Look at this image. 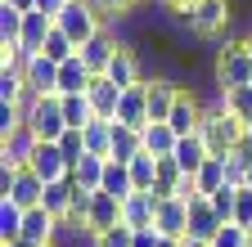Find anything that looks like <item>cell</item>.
<instances>
[{"label":"cell","mask_w":252,"mask_h":247,"mask_svg":"<svg viewBox=\"0 0 252 247\" xmlns=\"http://www.w3.org/2000/svg\"><path fill=\"white\" fill-rule=\"evenodd\" d=\"M140 153H144V131L113 121V162H131V158H140Z\"/></svg>","instance_id":"cell-22"},{"label":"cell","mask_w":252,"mask_h":247,"mask_svg":"<svg viewBox=\"0 0 252 247\" xmlns=\"http://www.w3.org/2000/svg\"><path fill=\"white\" fill-rule=\"evenodd\" d=\"M90 81H94V72L86 68L81 54H72L68 63H59V95H86Z\"/></svg>","instance_id":"cell-17"},{"label":"cell","mask_w":252,"mask_h":247,"mask_svg":"<svg viewBox=\"0 0 252 247\" xmlns=\"http://www.w3.org/2000/svg\"><path fill=\"white\" fill-rule=\"evenodd\" d=\"M158 247H185L180 238H162V243H158Z\"/></svg>","instance_id":"cell-43"},{"label":"cell","mask_w":252,"mask_h":247,"mask_svg":"<svg viewBox=\"0 0 252 247\" xmlns=\"http://www.w3.org/2000/svg\"><path fill=\"white\" fill-rule=\"evenodd\" d=\"M248 144H252V126H248Z\"/></svg>","instance_id":"cell-47"},{"label":"cell","mask_w":252,"mask_h":247,"mask_svg":"<svg viewBox=\"0 0 252 247\" xmlns=\"http://www.w3.org/2000/svg\"><path fill=\"white\" fill-rule=\"evenodd\" d=\"M113 121H122V126H135V131L149 126V95H144V81L131 85V90H122V104H117V117H113Z\"/></svg>","instance_id":"cell-12"},{"label":"cell","mask_w":252,"mask_h":247,"mask_svg":"<svg viewBox=\"0 0 252 247\" xmlns=\"http://www.w3.org/2000/svg\"><path fill=\"white\" fill-rule=\"evenodd\" d=\"M63 5H68V0H36V9H41V14H50V18H59V9H63Z\"/></svg>","instance_id":"cell-41"},{"label":"cell","mask_w":252,"mask_h":247,"mask_svg":"<svg viewBox=\"0 0 252 247\" xmlns=\"http://www.w3.org/2000/svg\"><path fill=\"white\" fill-rule=\"evenodd\" d=\"M99 189H104V193H113L117 202H126V198L135 193V184H131V166L108 158V166H104V184H99Z\"/></svg>","instance_id":"cell-23"},{"label":"cell","mask_w":252,"mask_h":247,"mask_svg":"<svg viewBox=\"0 0 252 247\" xmlns=\"http://www.w3.org/2000/svg\"><path fill=\"white\" fill-rule=\"evenodd\" d=\"M36 144H41V139L32 135V131H27V121H23L14 135L0 139V166H27V162H32V153H36Z\"/></svg>","instance_id":"cell-9"},{"label":"cell","mask_w":252,"mask_h":247,"mask_svg":"<svg viewBox=\"0 0 252 247\" xmlns=\"http://www.w3.org/2000/svg\"><path fill=\"white\" fill-rule=\"evenodd\" d=\"M117 50H122V36L113 32V27H104V32H99V36H90V41H86V45H81L77 54L86 58V68H90L94 77H104V72H108V63H113V54H117Z\"/></svg>","instance_id":"cell-6"},{"label":"cell","mask_w":252,"mask_h":247,"mask_svg":"<svg viewBox=\"0 0 252 247\" xmlns=\"http://www.w3.org/2000/svg\"><path fill=\"white\" fill-rule=\"evenodd\" d=\"M212 247H252V234L230 220V225H220V234L212 238Z\"/></svg>","instance_id":"cell-37"},{"label":"cell","mask_w":252,"mask_h":247,"mask_svg":"<svg viewBox=\"0 0 252 247\" xmlns=\"http://www.w3.org/2000/svg\"><path fill=\"white\" fill-rule=\"evenodd\" d=\"M23 121H27V131L36 135L41 144H59V139H63V131H68L59 95H32V104L23 108Z\"/></svg>","instance_id":"cell-1"},{"label":"cell","mask_w":252,"mask_h":247,"mask_svg":"<svg viewBox=\"0 0 252 247\" xmlns=\"http://www.w3.org/2000/svg\"><path fill=\"white\" fill-rule=\"evenodd\" d=\"M23 81L32 95H59V63H50L45 54H32V63L23 68Z\"/></svg>","instance_id":"cell-11"},{"label":"cell","mask_w":252,"mask_h":247,"mask_svg":"<svg viewBox=\"0 0 252 247\" xmlns=\"http://www.w3.org/2000/svg\"><path fill=\"white\" fill-rule=\"evenodd\" d=\"M117 225H122V202L99 189V193H94V207H90L86 229H90V234H104V229H117Z\"/></svg>","instance_id":"cell-19"},{"label":"cell","mask_w":252,"mask_h":247,"mask_svg":"<svg viewBox=\"0 0 252 247\" xmlns=\"http://www.w3.org/2000/svg\"><path fill=\"white\" fill-rule=\"evenodd\" d=\"M50 247H59V243H50Z\"/></svg>","instance_id":"cell-49"},{"label":"cell","mask_w":252,"mask_h":247,"mask_svg":"<svg viewBox=\"0 0 252 247\" xmlns=\"http://www.w3.org/2000/svg\"><path fill=\"white\" fill-rule=\"evenodd\" d=\"M234 225L252 229V189H239V202H234Z\"/></svg>","instance_id":"cell-39"},{"label":"cell","mask_w":252,"mask_h":247,"mask_svg":"<svg viewBox=\"0 0 252 247\" xmlns=\"http://www.w3.org/2000/svg\"><path fill=\"white\" fill-rule=\"evenodd\" d=\"M207 112V108H203ZM198 135L207 139V148H212V158H230V153L243 144V135H248V126L234 117V112H207L203 117V126H198Z\"/></svg>","instance_id":"cell-4"},{"label":"cell","mask_w":252,"mask_h":247,"mask_svg":"<svg viewBox=\"0 0 252 247\" xmlns=\"http://www.w3.org/2000/svg\"><path fill=\"white\" fill-rule=\"evenodd\" d=\"M54 234H59V216H50L45 207L23 211V243H32V247H50Z\"/></svg>","instance_id":"cell-10"},{"label":"cell","mask_w":252,"mask_h":247,"mask_svg":"<svg viewBox=\"0 0 252 247\" xmlns=\"http://www.w3.org/2000/svg\"><path fill=\"white\" fill-rule=\"evenodd\" d=\"M104 166H108V158H94V153H86V158L72 166V184H77V189H99V184H104Z\"/></svg>","instance_id":"cell-25"},{"label":"cell","mask_w":252,"mask_h":247,"mask_svg":"<svg viewBox=\"0 0 252 247\" xmlns=\"http://www.w3.org/2000/svg\"><path fill=\"white\" fill-rule=\"evenodd\" d=\"M23 238V207H14L9 198H0V247Z\"/></svg>","instance_id":"cell-29"},{"label":"cell","mask_w":252,"mask_h":247,"mask_svg":"<svg viewBox=\"0 0 252 247\" xmlns=\"http://www.w3.org/2000/svg\"><path fill=\"white\" fill-rule=\"evenodd\" d=\"M225 108L243 121V126H252V85H234V90H225Z\"/></svg>","instance_id":"cell-32"},{"label":"cell","mask_w":252,"mask_h":247,"mask_svg":"<svg viewBox=\"0 0 252 247\" xmlns=\"http://www.w3.org/2000/svg\"><path fill=\"white\" fill-rule=\"evenodd\" d=\"M41 198H45V180L32 171V166H18L14 189H9V202L23 207V211H32V207H41Z\"/></svg>","instance_id":"cell-14"},{"label":"cell","mask_w":252,"mask_h":247,"mask_svg":"<svg viewBox=\"0 0 252 247\" xmlns=\"http://www.w3.org/2000/svg\"><path fill=\"white\" fill-rule=\"evenodd\" d=\"M5 5H14V9H23V14H27V9H36V0H5Z\"/></svg>","instance_id":"cell-42"},{"label":"cell","mask_w":252,"mask_h":247,"mask_svg":"<svg viewBox=\"0 0 252 247\" xmlns=\"http://www.w3.org/2000/svg\"><path fill=\"white\" fill-rule=\"evenodd\" d=\"M54 32V18L50 14H41V9H27V18H23V50L27 54H41V45H45V36Z\"/></svg>","instance_id":"cell-20"},{"label":"cell","mask_w":252,"mask_h":247,"mask_svg":"<svg viewBox=\"0 0 252 247\" xmlns=\"http://www.w3.org/2000/svg\"><path fill=\"white\" fill-rule=\"evenodd\" d=\"M86 153H94V158H113V121L94 117L90 126H86Z\"/></svg>","instance_id":"cell-27"},{"label":"cell","mask_w":252,"mask_h":247,"mask_svg":"<svg viewBox=\"0 0 252 247\" xmlns=\"http://www.w3.org/2000/svg\"><path fill=\"white\" fill-rule=\"evenodd\" d=\"M220 225H225V220L212 211V202H207V198L189 202V238H194V243H207V247H212V238L220 234Z\"/></svg>","instance_id":"cell-13"},{"label":"cell","mask_w":252,"mask_h":247,"mask_svg":"<svg viewBox=\"0 0 252 247\" xmlns=\"http://www.w3.org/2000/svg\"><path fill=\"white\" fill-rule=\"evenodd\" d=\"M59 104H63V121H68L72 131H86L90 121H94V104H90V95H59Z\"/></svg>","instance_id":"cell-24"},{"label":"cell","mask_w":252,"mask_h":247,"mask_svg":"<svg viewBox=\"0 0 252 247\" xmlns=\"http://www.w3.org/2000/svg\"><path fill=\"white\" fill-rule=\"evenodd\" d=\"M86 95H90V104H94V117H99V121H113V117H117V104H122V85H113L108 77H94Z\"/></svg>","instance_id":"cell-18"},{"label":"cell","mask_w":252,"mask_h":247,"mask_svg":"<svg viewBox=\"0 0 252 247\" xmlns=\"http://www.w3.org/2000/svg\"><path fill=\"white\" fill-rule=\"evenodd\" d=\"M194 180H198V193H203V198H212L216 189H225V184H230V180H225V158H207Z\"/></svg>","instance_id":"cell-28"},{"label":"cell","mask_w":252,"mask_h":247,"mask_svg":"<svg viewBox=\"0 0 252 247\" xmlns=\"http://www.w3.org/2000/svg\"><path fill=\"white\" fill-rule=\"evenodd\" d=\"M140 5H153V0H140Z\"/></svg>","instance_id":"cell-48"},{"label":"cell","mask_w":252,"mask_h":247,"mask_svg":"<svg viewBox=\"0 0 252 247\" xmlns=\"http://www.w3.org/2000/svg\"><path fill=\"white\" fill-rule=\"evenodd\" d=\"M54 27H59V32H63V36H68V41H72L77 50H81V45H86L90 36H99V32H104V27H108V23L99 18V9H94V5H90V0H68V5H63V9H59V18H54Z\"/></svg>","instance_id":"cell-3"},{"label":"cell","mask_w":252,"mask_h":247,"mask_svg":"<svg viewBox=\"0 0 252 247\" xmlns=\"http://www.w3.org/2000/svg\"><path fill=\"white\" fill-rule=\"evenodd\" d=\"M23 9H14V5H5L0 0V45H14V41H23Z\"/></svg>","instance_id":"cell-31"},{"label":"cell","mask_w":252,"mask_h":247,"mask_svg":"<svg viewBox=\"0 0 252 247\" xmlns=\"http://www.w3.org/2000/svg\"><path fill=\"white\" fill-rule=\"evenodd\" d=\"M171 158H176V166H180L185 175H198V171H203V162L212 158V148H207V139H203V135H185V139L176 144Z\"/></svg>","instance_id":"cell-16"},{"label":"cell","mask_w":252,"mask_h":247,"mask_svg":"<svg viewBox=\"0 0 252 247\" xmlns=\"http://www.w3.org/2000/svg\"><path fill=\"white\" fill-rule=\"evenodd\" d=\"M180 180H185V171L176 166V158H158V184H153V193H158V198H176Z\"/></svg>","instance_id":"cell-30"},{"label":"cell","mask_w":252,"mask_h":247,"mask_svg":"<svg viewBox=\"0 0 252 247\" xmlns=\"http://www.w3.org/2000/svg\"><path fill=\"white\" fill-rule=\"evenodd\" d=\"M41 54L50 58V63H68V58L77 54V45H72L68 36H63V32H59V27H54V32L45 36V45H41Z\"/></svg>","instance_id":"cell-33"},{"label":"cell","mask_w":252,"mask_h":247,"mask_svg":"<svg viewBox=\"0 0 252 247\" xmlns=\"http://www.w3.org/2000/svg\"><path fill=\"white\" fill-rule=\"evenodd\" d=\"M126 166H131L135 193H153V184H158V158H153V153H140V158H131Z\"/></svg>","instance_id":"cell-26"},{"label":"cell","mask_w":252,"mask_h":247,"mask_svg":"<svg viewBox=\"0 0 252 247\" xmlns=\"http://www.w3.org/2000/svg\"><path fill=\"white\" fill-rule=\"evenodd\" d=\"M207 202H212V211L220 216V220L230 225V220H234V202H239V189H234V184H225V189H216Z\"/></svg>","instance_id":"cell-35"},{"label":"cell","mask_w":252,"mask_h":247,"mask_svg":"<svg viewBox=\"0 0 252 247\" xmlns=\"http://www.w3.org/2000/svg\"><path fill=\"white\" fill-rule=\"evenodd\" d=\"M243 189H252V166H248V184H243Z\"/></svg>","instance_id":"cell-45"},{"label":"cell","mask_w":252,"mask_h":247,"mask_svg":"<svg viewBox=\"0 0 252 247\" xmlns=\"http://www.w3.org/2000/svg\"><path fill=\"white\" fill-rule=\"evenodd\" d=\"M27 166L36 171L45 184L68 180V175H72V166H68V158H63V148H59V144H36V153H32V162H27Z\"/></svg>","instance_id":"cell-8"},{"label":"cell","mask_w":252,"mask_h":247,"mask_svg":"<svg viewBox=\"0 0 252 247\" xmlns=\"http://www.w3.org/2000/svg\"><path fill=\"white\" fill-rule=\"evenodd\" d=\"M180 144V135L171 131V121H149L144 126V153H153V158H171Z\"/></svg>","instance_id":"cell-21"},{"label":"cell","mask_w":252,"mask_h":247,"mask_svg":"<svg viewBox=\"0 0 252 247\" xmlns=\"http://www.w3.org/2000/svg\"><path fill=\"white\" fill-rule=\"evenodd\" d=\"M158 193H131L122 202V225H131V229H153V220H158Z\"/></svg>","instance_id":"cell-15"},{"label":"cell","mask_w":252,"mask_h":247,"mask_svg":"<svg viewBox=\"0 0 252 247\" xmlns=\"http://www.w3.org/2000/svg\"><path fill=\"white\" fill-rule=\"evenodd\" d=\"M203 99H198V90L194 85H180V95H176V108H171V131L185 139V135H198V126H203Z\"/></svg>","instance_id":"cell-5"},{"label":"cell","mask_w":252,"mask_h":247,"mask_svg":"<svg viewBox=\"0 0 252 247\" xmlns=\"http://www.w3.org/2000/svg\"><path fill=\"white\" fill-rule=\"evenodd\" d=\"M90 5L99 9L104 23H122V18H131V14L140 9V0H90Z\"/></svg>","instance_id":"cell-34"},{"label":"cell","mask_w":252,"mask_h":247,"mask_svg":"<svg viewBox=\"0 0 252 247\" xmlns=\"http://www.w3.org/2000/svg\"><path fill=\"white\" fill-rule=\"evenodd\" d=\"M212 81L220 90H234V85H252V54H248V32L239 41H230L225 50H216V63H212Z\"/></svg>","instance_id":"cell-2"},{"label":"cell","mask_w":252,"mask_h":247,"mask_svg":"<svg viewBox=\"0 0 252 247\" xmlns=\"http://www.w3.org/2000/svg\"><path fill=\"white\" fill-rule=\"evenodd\" d=\"M248 54H252V32H248Z\"/></svg>","instance_id":"cell-46"},{"label":"cell","mask_w":252,"mask_h":247,"mask_svg":"<svg viewBox=\"0 0 252 247\" xmlns=\"http://www.w3.org/2000/svg\"><path fill=\"white\" fill-rule=\"evenodd\" d=\"M5 247H32V243H23V238H18V243H5Z\"/></svg>","instance_id":"cell-44"},{"label":"cell","mask_w":252,"mask_h":247,"mask_svg":"<svg viewBox=\"0 0 252 247\" xmlns=\"http://www.w3.org/2000/svg\"><path fill=\"white\" fill-rule=\"evenodd\" d=\"M158 243H162V234H158V229H135V243H131V247H158Z\"/></svg>","instance_id":"cell-40"},{"label":"cell","mask_w":252,"mask_h":247,"mask_svg":"<svg viewBox=\"0 0 252 247\" xmlns=\"http://www.w3.org/2000/svg\"><path fill=\"white\" fill-rule=\"evenodd\" d=\"M59 148H63V158H68V166H77L81 158H86V131H63V139H59Z\"/></svg>","instance_id":"cell-36"},{"label":"cell","mask_w":252,"mask_h":247,"mask_svg":"<svg viewBox=\"0 0 252 247\" xmlns=\"http://www.w3.org/2000/svg\"><path fill=\"white\" fill-rule=\"evenodd\" d=\"M131 243H135V229L131 225H117V229L94 234V247H131Z\"/></svg>","instance_id":"cell-38"},{"label":"cell","mask_w":252,"mask_h":247,"mask_svg":"<svg viewBox=\"0 0 252 247\" xmlns=\"http://www.w3.org/2000/svg\"><path fill=\"white\" fill-rule=\"evenodd\" d=\"M153 229L162 234V238H189V202L185 198H162L158 202V220H153Z\"/></svg>","instance_id":"cell-7"}]
</instances>
